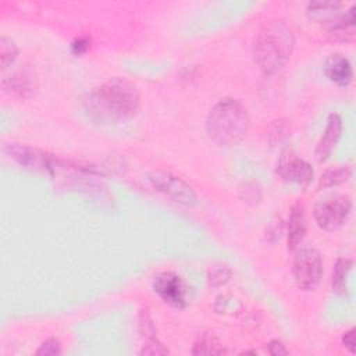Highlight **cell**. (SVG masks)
I'll return each instance as SVG.
<instances>
[{
	"label": "cell",
	"mask_w": 356,
	"mask_h": 356,
	"mask_svg": "<svg viewBox=\"0 0 356 356\" xmlns=\"http://www.w3.org/2000/svg\"><path fill=\"white\" fill-rule=\"evenodd\" d=\"M288 135H289V125L285 120L280 118L273 121L270 127V134H268V140L271 145L282 142Z\"/></svg>",
	"instance_id": "obj_19"
},
{
	"label": "cell",
	"mask_w": 356,
	"mask_h": 356,
	"mask_svg": "<svg viewBox=\"0 0 356 356\" xmlns=\"http://www.w3.org/2000/svg\"><path fill=\"white\" fill-rule=\"evenodd\" d=\"M342 343H343V346H345L350 353H355V349H356L355 328H350V330H348V331L343 332V335H342Z\"/></svg>",
	"instance_id": "obj_26"
},
{
	"label": "cell",
	"mask_w": 356,
	"mask_h": 356,
	"mask_svg": "<svg viewBox=\"0 0 356 356\" xmlns=\"http://www.w3.org/2000/svg\"><path fill=\"white\" fill-rule=\"evenodd\" d=\"M167 353H170V350L157 339V337L145 339L143 348L139 352V355H167Z\"/></svg>",
	"instance_id": "obj_21"
},
{
	"label": "cell",
	"mask_w": 356,
	"mask_h": 356,
	"mask_svg": "<svg viewBox=\"0 0 356 356\" xmlns=\"http://www.w3.org/2000/svg\"><path fill=\"white\" fill-rule=\"evenodd\" d=\"M352 175V170L349 167H341V168H335V170H327L320 181H318V186L320 188H331V186H337L339 184L346 182Z\"/></svg>",
	"instance_id": "obj_17"
},
{
	"label": "cell",
	"mask_w": 356,
	"mask_h": 356,
	"mask_svg": "<svg viewBox=\"0 0 356 356\" xmlns=\"http://www.w3.org/2000/svg\"><path fill=\"white\" fill-rule=\"evenodd\" d=\"M18 54L17 44L13 39L3 35L0 38V60H1V70L6 71L15 60Z\"/></svg>",
	"instance_id": "obj_18"
},
{
	"label": "cell",
	"mask_w": 356,
	"mask_h": 356,
	"mask_svg": "<svg viewBox=\"0 0 356 356\" xmlns=\"http://www.w3.org/2000/svg\"><path fill=\"white\" fill-rule=\"evenodd\" d=\"M352 210V200L345 195H328L318 199L313 209L317 225L327 231L338 229L345 224Z\"/></svg>",
	"instance_id": "obj_5"
},
{
	"label": "cell",
	"mask_w": 356,
	"mask_h": 356,
	"mask_svg": "<svg viewBox=\"0 0 356 356\" xmlns=\"http://www.w3.org/2000/svg\"><path fill=\"white\" fill-rule=\"evenodd\" d=\"M139 106V90L125 78H111L93 88L83 99L88 118L103 125L120 124L134 118Z\"/></svg>",
	"instance_id": "obj_1"
},
{
	"label": "cell",
	"mask_w": 356,
	"mask_h": 356,
	"mask_svg": "<svg viewBox=\"0 0 356 356\" xmlns=\"http://www.w3.org/2000/svg\"><path fill=\"white\" fill-rule=\"evenodd\" d=\"M342 132V120L339 114L331 113L327 120V125L324 129V134L321 139L317 143V147L314 150V156L318 161H324L330 157L334 147L337 146Z\"/></svg>",
	"instance_id": "obj_12"
},
{
	"label": "cell",
	"mask_w": 356,
	"mask_h": 356,
	"mask_svg": "<svg viewBox=\"0 0 356 356\" xmlns=\"http://www.w3.org/2000/svg\"><path fill=\"white\" fill-rule=\"evenodd\" d=\"M292 274L298 288L313 291L323 277V259L320 252L310 246L299 248L293 259Z\"/></svg>",
	"instance_id": "obj_4"
},
{
	"label": "cell",
	"mask_w": 356,
	"mask_h": 356,
	"mask_svg": "<svg viewBox=\"0 0 356 356\" xmlns=\"http://www.w3.org/2000/svg\"><path fill=\"white\" fill-rule=\"evenodd\" d=\"M249 129L246 107L234 97L218 100L207 113L206 131L218 146L231 147L241 143Z\"/></svg>",
	"instance_id": "obj_3"
},
{
	"label": "cell",
	"mask_w": 356,
	"mask_h": 356,
	"mask_svg": "<svg viewBox=\"0 0 356 356\" xmlns=\"http://www.w3.org/2000/svg\"><path fill=\"white\" fill-rule=\"evenodd\" d=\"M241 199L248 204H256L261 199V191L254 182H245L239 189Z\"/></svg>",
	"instance_id": "obj_20"
},
{
	"label": "cell",
	"mask_w": 356,
	"mask_h": 356,
	"mask_svg": "<svg viewBox=\"0 0 356 356\" xmlns=\"http://www.w3.org/2000/svg\"><path fill=\"white\" fill-rule=\"evenodd\" d=\"M342 7H343L342 3L339 1H323V0L310 1L307 4L306 14L310 19L324 25L327 31H330L341 21L343 14L346 13V11H341Z\"/></svg>",
	"instance_id": "obj_11"
},
{
	"label": "cell",
	"mask_w": 356,
	"mask_h": 356,
	"mask_svg": "<svg viewBox=\"0 0 356 356\" xmlns=\"http://www.w3.org/2000/svg\"><path fill=\"white\" fill-rule=\"evenodd\" d=\"M277 174L286 182L307 186L313 179L314 171L306 160L299 157L293 150L286 149L278 159Z\"/></svg>",
	"instance_id": "obj_9"
},
{
	"label": "cell",
	"mask_w": 356,
	"mask_h": 356,
	"mask_svg": "<svg viewBox=\"0 0 356 356\" xmlns=\"http://www.w3.org/2000/svg\"><path fill=\"white\" fill-rule=\"evenodd\" d=\"M153 289L161 300L175 309H184L188 305V285L181 275L172 271H163L154 275Z\"/></svg>",
	"instance_id": "obj_8"
},
{
	"label": "cell",
	"mask_w": 356,
	"mask_h": 356,
	"mask_svg": "<svg viewBox=\"0 0 356 356\" xmlns=\"http://www.w3.org/2000/svg\"><path fill=\"white\" fill-rule=\"evenodd\" d=\"M306 232V221H305V213L300 206H293L289 213L288 224H286V242L288 249L295 250L299 248L303 236Z\"/></svg>",
	"instance_id": "obj_14"
},
{
	"label": "cell",
	"mask_w": 356,
	"mask_h": 356,
	"mask_svg": "<svg viewBox=\"0 0 356 356\" xmlns=\"http://www.w3.org/2000/svg\"><path fill=\"white\" fill-rule=\"evenodd\" d=\"M61 353V343L57 338H49L36 350V355L39 356H56Z\"/></svg>",
	"instance_id": "obj_22"
},
{
	"label": "cell",
	"mask_w": 356,
	"mask_h": 356,
	"mask_svg": "<svg viewBox=\"0 0 356 356\" xmlns=\"http://www.w3.org/2000/svg\"><path fill=\"white\" fill-rule=\"evenodd\" d=\"M267 350H268V353L273 355V356H282V355H288V353H289L288 349L285 348V345H284L281 341H278V339L270 341V342L267 343Z\"/></svg>",
	"instance_id": "obj_25"
},
{
	"label": "cell",
	"mask_w": 356,
	"mask_h": 356,
	"mask_svg": "<svg viewBox=\"0 0 356 356\" xmlns=\"http://www.w3.org/2000/svg\"><path fill=\"white\" fill-rule=\"evenodd\" d=\"M147 179L156 191H159L175 203L188 207L197 203V196L193 188L186 181L172 172L156 170L147 174Z\"/></svg>",
	"instance_id": "obj_6"
},
{
	"label": "cell",
	"mask_w": 356,
	"mask_h": 356,
	"mask_svg": "<svg viewBox=\"0 0 356 356\" xmlns=\"http://www.w3.org/2000/svg\"><path fill=\"white\" fill-rule=\"evenodd\" d=\"M325 76L338 86H348L352 82L353 71L350 61L341 53H335L327 57L323 65Z\"/></svg>",
	"instance_id": "obj_13"
},
{
	"label": "cell",
	"mask_w": 356,
	"mask_h": 356,
	"mask_svg": "<svg viewBox=\"0 0 356 356\" xmlns=\"http://www.w3.org/2000/svg\"><path fill=\"white\" fill-rule=\"evenodd\" d=\"M38 88L36 75L29 67H19L3 78V89L19 97H31Z\"/></svg>",
	"instance_id": "obj_10"
},
{
	"label": "cell",
	"mask_w": 356,
	"mask_h": 356,
	"mask_svg": "<svg viewBox=\"0 0 356 356\" xmlns=\"http://www.w3.org/2000/svg\"><path fill=\"white\" fill-rule=\"evenodd\" d=\"M229 278V270L224 266H220V267H214L213 270H210V274H209V280L213 285H221V284H225Z\"/></svg>",
	"instance_id": "obj_23"
},
{
	"label": "cell",
	"mask_w": 356,
	"mask_h": 356,
	"mask_svg": "<svg viewBox=\"0 0 356 356\" xmlns=\"http://www.w3.org/2000/svg\"><path fill=\"white\" fill-rule=\"evenodd\" d=\"M293 46L295 36L291 25L282 19L268 21L254 38V61L263 72L273 74L285 65Z\"/></svg>",
	"instance_id": "obj_2"
},
{
	"label": "cell",
	"mask_w": 356,
	"mask_h": 356,
	"mask_svg": "<svg viewBox=\"0 0 356 356\" xmlns=\"http://www.w3.org/2000/svg\"><path fill=\"white\" fill-rule=\"evenodd\" d=\"M4 152L19 165L28 170L42 171L47 174H53L56 165L61 163L60 160L42 152L40 149L24 143H7L4 146Z\"/></svg>",
	"instance_id": "obj_7"
},
{
	"label": "cell",
	"mask_w": 356,
	"mask_h": 356,
	"mask_svg": "<svg viewBox=\"0 0 356 356\" xmlns=\"http://www.w3.org/2000/svg\"><path fill=\"white\" fill-rule=\"evenodd\" d=\"M225 352L220 339L210 332L199 335L192 348V355H222Z\"/></svg>",
	"instance_id": "obj_15"
},
{
	"label": "cell",
	"mask_w": 356,
	"mask_h": 356,
	"mask_svg": "<svg viewBox=\"0 0 356 356\" xmlns=\"http://www.w3.org/2000/svg\"><path fill=\"white\" fill-rule=\"evenodd\" d=\"M352 260L350 259H338L332 268V289L337 293L343 295L346 292V278L352 268Z\"/></svg>",
	"instance_id": "obj_16"
},
{
	"label": "cell",
	"mask_w": 356,
	"mask_h": 356,
	"mask_svg": "<svg viewBox=\"0 0 356 356\" xmlns=\"http://www.w3.org/2000/svg\"><path fill=\"white\" fill-rule=\"evenodd\" d=\"M90 47V39L88 36L75 38L71 43V51L74 54H83Z\"/></svg>",
	"instance_id": "obj_24"
}]
</instances>
